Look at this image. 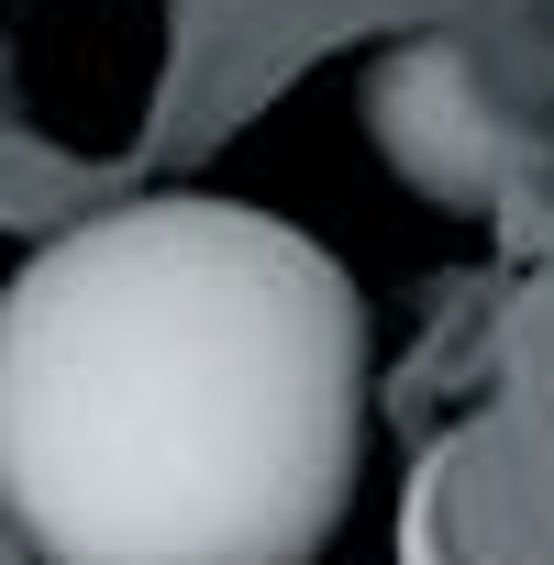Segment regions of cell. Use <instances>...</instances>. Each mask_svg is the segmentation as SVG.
<instances>
[{
    "mask_svg": "<svg viewBox=\"0 0 554 565\" xmlns=\"http://www.w3.org/2000/svg\"><path fill=\"white\" fill-rule=\"evenodd\" d=\"M366 477V300L255 200L156 189L0 277V532L34 565H311Z\"/></svg>",
    "mask_w": 554,
    "mask_h": 565,
    "instance_id": "obj_1",
    "label": "cell"
},
{
    "mask_svg": "<svg viewBox=\"0 0 554 565\" xmlns=\"http://www.w3.org/2000/svg\"><path fill=\"white\" fill-rule=\"evenodd\" d=\"M366 145L444 211H488L543 167L532 122L499 100V78L455 34H411L366 67Z\"/></svg>",
    "mask_w": 554,
    "mask_h": 565,
    "instance_id": "obj_2",
    "label": "cell"
},
{
    "mask_svg": "<svg viewBox=\"0 0 554 565\" xmlns=\"http://www.w3.org/2000/svg\"><path fill=\"white\" fill-rule=\"evenodd\" d=\"M433 488H444V455L422 466V488H411V521H399V565H444V521H433Z\"/></svg>",
    "mask_w": 554,
    "mask_h": 565,
    "instance_id": "obj_3",
    "label": "cell"
}]
</instances>
